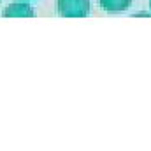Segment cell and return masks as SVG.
Instances as JSON below:
<instances>
[{"mask_svg":"<svg viewBox=\"0 0 151 151\" xmlns=\"http://www.w3.org/2000/svg\"><path fill=\"white\" fill-rule=\"evenodd\" d=\"M56 11L63 18H84L90 14V0H56Z\"/></svg>","mask_w":151,"mask_h":151,"instance_id":"1","label":"cell"},{"mask_svg":"<svg viewBox=\"0 0 151 151\" xmlns=\"http://www.w3.org/2000/svg\"><path fill=\"white\" fill-rule=\"evenodd\" d=\"M4 16L5 18H32L34 9L25 2H12V4H9L5 7Z\"/></svg>","mask_w":151,"mask_h":151,"instance_id":"2","label":"cell"},{"mask_svg":"<svg viewBox=\"0 0 151 151\" xmlns=\"http://www.w3.org/2000/svg\"><path fill=\"white\" fill-rule=\"evenodd\" d=\"M102 9L107 12H121L127 11L132 4V0H99Z\"/></svg>","mask_w":151,"mask_h":151,"instance_id":"3","label":"cell"},{"mask_svg":"<svg viewBox=\"0 0 151 151\" xmlns=\"http://www.w3.org/2000/svg\"><path fill=\"white\" fill-rule=\"evenodd\" d=\"M150 7H151V0H150Z\"/></svg>","mask_w":151,"mask_h":151,"instance_id":"4","label":"cell"},{"mask_svg":"<svg viewBox=\"0 0 151 151\" xmlns=\"http://www.w3.org/2000/svg\"><path fill=\"white\" fill-rule=\"evenodd\" d=\"M0 2H2V0H0Z\"/></svg>","mask_w":151,"mask_h":151,"instance_id":"5","label":"cell"}]
</instances>
